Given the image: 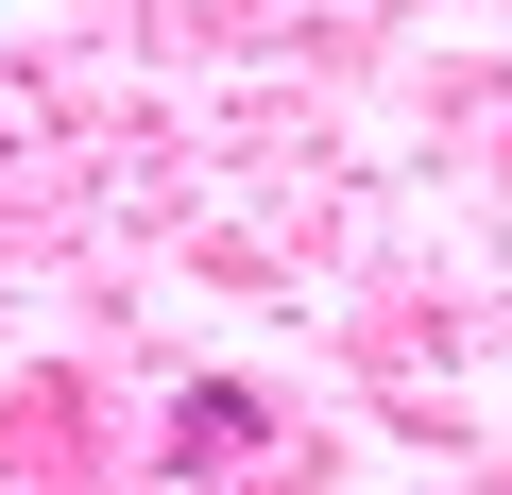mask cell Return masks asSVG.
Returning <instances> with one entry per match:
<instances>
[{"instance_id":"cell-1","label":"cell","mask_w":512,"mask_h":495,"mask_svg":"<svg viewBox=\"0 0 512 495\" xmlns=\"http://www.w3.org/2000/svg\"><path fill=\"white\" fill-rule=\"evenodd\" d=\"M239 444H256V410H239V393H188V427H171V461H239Z\"/></svg>"}]
</instances>
